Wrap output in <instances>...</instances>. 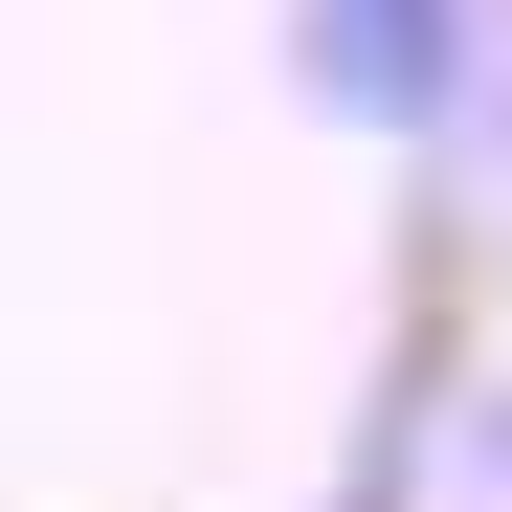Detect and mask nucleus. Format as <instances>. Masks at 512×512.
<instances>
[{
  "label": "nucleus",
  "instance_id": "nucleus-1",
  "mask_svg": "<svg viewBox=\"0 0 512 512\" xmlns=\"http://www.w3.org/2000/svg\"><path fill=\"white\" fill-rule=\"evenodd\" d=\"M312 90L357 134H446L468 112V0H312Z\"/></svg>",
  "mask_w": 512,
  "mask_h": 512
}]
</instances>
